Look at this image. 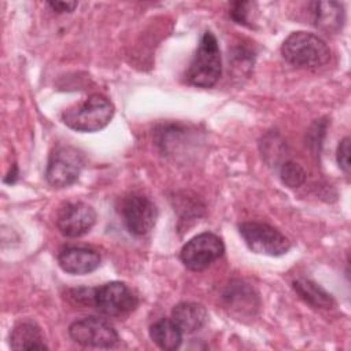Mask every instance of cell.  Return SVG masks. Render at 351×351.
<instances>
[{
	"instance_id": "obj_1",
	"label": "cell",
	"mask_w": 351,
	"mask_h": 351,
	"mask_svg": "<svg viewBox=\"0 0 351 351\" xmlns=\"http://www.w3.org/2000/svg\"><path fill=\"white\" fill-rule=\"evenodd\" d=\"M222 73L221 51L215 36L206 32L185 71V81L197 88L214 86Z\"/></svg>"
},
{
	"instance_id": "obj_2",
	"label": "cell",
	"mask_w": 351,
	"mask_h": 351,
	"mask_svg": "<svg viewBox=\"0 0 351 351\" xmlns=\"http://www.w3.org/2000/svg\"><path fill=\"white\" fill-rule=\"evenodd\" d=\"M281 53L288 63L296 67L313 69L329 60L330 48L314 33L293 32L284 40Z\"/></svg>"
},
{
	"instance_id": "obj_3",
	"label": "cell",
	"mask_w": 351,
	"mask_h": 351,
	"mask_svg": "<svg viewBox=\"0 0 351 351\" xmlns=\"http://www.w3.org/2000/svg\"><path fill=\"white\" fill-rule=\"evenodd\" d=\"M114 115L112 103L103 95H90L84 103L67 108L62 114L66 126L77 132L92 133L106 128Z\"/></svg>"
},
{
	"instance_id": "obj_4",
	"label": "cell",
	"mask_w": 351,
	"mask_h": 351,
	"mask_svg": "<svg viewBox=\"0 0 351 351\" xmlns=\"http://www.w3.org/2000/svg\"><path fill=\"white\" fill-rule=\"evenodd\" d=\"M247 247L255 252L269 256H280L289 251L291 241L278 229L263 222H244L239 226Z\"/></svg>"
},
{
	"instance_id": "obj_5",
	"label": "cell",
	"mask_w": 351,
	"mask_h": 351,
	"mask_svg": "<svg viewBox=\"0 0 351 351\" xmlns=\"http://www.w3.org/2000/svg\"><path fill=\"white\" fill-rule=\"evenodd\" d=\"M82 166L84 156L80 149L59 145L49 155L45 178L55 188H66L78 180Z\"/></svg>"
},
{
	"instance_id": "obj_6",
	"label": "cell",
	"mask_w": 351,
	"mask_h": 351,
	"mask_svg": "<svg viewBox=\"0 0 351 351\" xmlns=\"http://www.w3.org/2000/svg\"><path fill=\"white\" fill-rule=\"evenodd\" d=\"M225 252V245L219 236L204 232L192 237L180 252L181 262L192 271H202L219 259Z\"/></svg>"
},
{
	"instance_id": "obj_7",
	"label": "cell",
	"mask_w": 351,
	"mask_h": 351,
	"mask_svg": "<svg viewBox=\"0 0 351 351\" xmlns=\"http://www.w3.org/2000/svg\"><path fill=\"white\" fill-rule=\"evenodd\" d=\"M69 335L75 343L93 348H111L119 341L115 328L107 319L95 315L74 321L69 326Z\"/></svg>"
},
{
	"instance_id": "obj_8",
	"label": "cell",
	"mask_w": 351,
	"mask_h": 351,
	"mask_svg": "<svg viewBox=\"0 0 351 351\" xmlns=\"http://www.w3.org/2000/svg\"><path fill=\"white\" fill-rule=\"evenodd\" d=\"M93 304L108 317H125L138 304L133 291L121 281H111L95 288Z\"/></svg>"
},
{
	"instance_id": "obj_9",
	"label": "cell",
	"mask_w": 351,
	"mask_h": 351,
	"mask_svg": "<svg viewBox=\"0 0 351 351\" xmlns=\"http://www.w3.org/2000/svg\"><path fill=\"white\" fill-rule=\"evenodd\" d=\"M121 214L128 230L134 236L147 234L155 226L158 218L155 204L141 195L126 197L122 203Z\"/></svg>"
},
{
	"instance_id": "obj_10",
	"label": "cell",
	"mask_w": 351,
	"mask_h": 351,
	"mask_svg": "<svg viewBox=\"0 0 351 351\" xmlns=\"http://www.w3.org/2000/svg\"><path fill=\"white\" fill-rule=\"evenodd\" d=\"M96 222V211L84 202L66 203L58 211L56 226L66 237H81L86 234Z\"/></svg>"
},
{
	"instance_id": "obj_11",
	"label": "cell",
	"mask_w": 351,
	"mask_h": 351,
	"mask_svg": "<svg viewBox=\"0 0 351 351\" xmlns=\"http://www.w3.org/2000/svg\"><path fill=\"white\" fill-rule=\"evenodd\" d=\"M100 254L89 247H66L58 256L59 266L69 274H88L100 265Z\"/></svg>"
},
{
	"instance_id": "obj_12",
	"label": "cell",
	"mask_w": 351,
	"mask_h": 351,
	"mask_svg": "<svg viewBox=\"0 0 351 351\" xmlns=\"http://www.w3.org/2000/svg\"><path fill=\"white\" fill-rule=\"evenodd\" d=\"M171 319L182 333H195L206 325L208 313L206 307L199 303L181 302L174 306L171 311Z\"/></svg>"
},
{
	"instance_id": "obj_13",
	"label": "cell",
	"mask_w": 351,
	"mask_h": 351,
	"mask_svg": "<svg viewBox=\"0 0 351 351\" xmlns=\"http://www.w3.org/2000/svg\"><path fill=\"white\" fill-rule=\"evenodd\" d=\"M10 346L14 350H47L44 335L33 321L18 322L10 333Z\"/></svg>"
},
{
	"instance_id": "obj_14",
	"label": "cell",
	"mask_w": 351,
	"mask_h": 351,
	"mask_svg": "<svg viewBox=\"0 0 351 351\" xmlns=\"http://www.w3.org/2000/svg\"><path fill=\"white\" fill-rule=\"evenodd\" d=\"M314 25L328 33H335L344 23V8L336 1H317L311 4Z\"/></svg>"
},
{
	"instance_id": "obj_15",
	"label": "cell",
	"mask_w": 351,
	"mask_h": 351,
	"mask_svg": "<svg viewBox=\"0 0 351 351\" xmlns=\"http://www.w3.org/2000/svg\"><path fill=\"white\" fill-rule=\"evenodd\" d=\"M182 332L173 319L162 318L149 328L152 341L162 350H177L182 341Z\"/></svg>"
},
{
	"instance_id": "obj_16",
	"label": "cell",
	"mask_w": 351,
	"mask_h": 351,
	"mask_svg": "<svg viewBox=\"0 0 351 351\" xmlns=\"http://www.w3.org/2000/svg\"><path fill=\"white\" fill-rule=\"evenodd\" d=\"M293 289L296 293L310 306L317 308H330L335 306V300L321 285L311 280L300 278L293 281Z\"/></svg>"
},
{
	"instance_id": "obj_17",
	"label": "cell",
	"mask_w": 351,
	"mask_h": 351,
	"mask_svg": "<svg viewBox=\"0 0 351 351\" xmlns=\"http://www.w3.org/2000/svg\"><path fill=\"white\" fill-rule=\"evenodd\" d=\"M280 178L288 188H299L306 181V171L299 163L289 160L281 166Z\"/></svg>"
},
{
	"instance_id": "obj_18",
	"label": "cell",
	"mask_w": 351,
	"mask_h": 351,
	"mask_svg": "<svg viewBox=\"0 0 351 351\" xmlns=\"http://www.w3.org/2000/svg\"><path fill=\"white\" fill-rule=\"evenodd\" d=\"M337 163L344 173H350V138L344 137L337 147Z\"/></svg>"
},
{
	"instance_id": "obj_19",
	"label": "cell",
	"mask_w": 351,
	"mask_h": 351,
	"mask_svg": "<svg viewBox=\"0 0 351 351\" xmlns=\"http://www.w3.org/2000/svg\"><path fill=\"white\" fill-rule=\"evenodd\" d=\"M251 3L248 1H239L233 3L232 10H230V16L237 22V23H245L247 22V14H248V7Z\"/></svg>"
},
{
	"instance_id": "obj_20",
	"label": "cell",
	"mask_w": 351,
	"mask_h": 351,
	"mask_svg": "<svg viewBox=\"0 0 351 351\" xmlns=\"http://www.w3.org/2000/svg\"><path fill=\"white\" fill-rule=\"evenodd\" d=\"M48 5L59 12V14H63V12H71L74 11V8L78 5L77 1H48Z\"/></svg>"
}]
</instances>
